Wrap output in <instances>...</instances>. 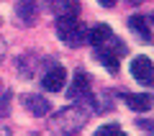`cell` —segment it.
Masks as SVG:
<instances>
[{"label":"cell","mask_w":154,"mask_h":136,"mask_svg":"<svg viewBox=\"0 0 154 136\" xmlns=\"http://www.w3.org/2000/svg\"><path fill=\"white\" fill-rule=\"evenodd\" d=\"M90 118V110L85 108V103H72L67 108H62L59 113H54L51 118V131L62 136H72L77 131H82V126L88 123Z\"/></svg>","instance_id":"6da1fadb"},{"label":"cell","mask_w":154,"mask_h":136,"mask_svg":"<svg viewBox=\"0 0 154 136\" xmlns=\"http://www.w3.org/2000/svg\"><path fill=\"white\" fill-rule=\"evenodd\" d=\"M57 36L69 46V49H77L88 41V31L77 18H57Z\"/></svg>","instance_id":"7a4b0ae2"},{"label":"cell","mask_w":154,"mask_h":136,"mask_svg":"<svg viewBox=\"0 0 154 136\" xmlns=\"http://www.w3.org/2000/svg\"><path fill=\"white\" fill-rule=\"evenodd\" d=\"M121 54H126V46H123V41H118L116 36H110L103 46H98V49H95L98 62L110 72V75H116V72H118V59H121Z\"/></svg>","instance_id":"3957f363"},{"label":"cell","mask_w":154,"mask_h":136,"mask_svg":"<svg viewBox=\"0 0 154 136\" xmlns=\"http://www.w3.org/2000/svg\"><path fill=\"white\" fill-rule=\"evenodd\" d=\"M64 85H67V72H64V67H59V64H54L51 70H46L44 77H41V87L49 90V93H62Z\"/></svg>","instance_id":"277c9868"},{"label":"cell","mask_w":154,"mask_h":136,"mask_svg":"<svg viewBox=\"0 0 154 136\" xmlns=\"http://www.w3.org/2000/svg\"><path fill=\"white\" fill-rule=\"evenodd\" d=\"M131 77L141 85H152L154 80V67H152V59L149 57H136L131 62Z\"/></svg>","instance_id":"5b68a950"},{"label":"cell","mask_w":154,"mask_h":136,"mask_svg":"<svg viewBox=\"0 0 154 136\" xmlns=\"http://www.w3.org/2000/svg\"><path fill=\"white\" fill-rule=\"evenodd\" d=\"M46 8L57 13V18H77L80 0H46Z\"/></svg>","instance_id":"8992f818"},{"label":"cell","mask_w":154,"mask_h":136,"mask_svg":"<svg viewBox=\"0 0 154 136\" xmlns=\"http://www.w3.org/2000/svg\"><path fill=\"white\" fill-rule=\"evenodd\" d=\"M21 103H23V108H26L31 116H36V118H41V116H46V113L51 110V103H49V100L41 98V95H33V93L23 95Z\"/></svg>","instance_id":"52a82bcc"},{"label":"cell","mask_w":154,"mask_h":136,"mask_svg":"<svg viewBox=\"0 0 154 136\" xmlns=\"http://www.w3.org/2000/svg\"><path fill=\"white\" fill-rule=\"evenodd\" d=\"M67 98H69V100H77V98H90V77L85 75L82 70L75 72V80H72V85L67 87Z\"/></svg>","instance_id":"ba28073f"},{"label":"cell","mask_w":154,"mask_h":136,"mask_svg":"<svg viewBox=\"0 0 154 136\" xmlns=\"http://www.w3.org/2000/svg\"><path fill=\"white\" fill-rule=\"evenodd\" d=\"M16 16L23 26H33L38 18V3L36 0H18L16 3Z\"/></svg>","instance_id":"9c48e42d"},{"label":"cell","mask_w":154,"mask_h":136,"mask_svg":"<svg viewBox=\"0 0 154 136\" xmlns=\"http://www.w3.org/2000/svg\"><path fill=\"white\" fill-rule=\"evenodd\" d=\"M128 28H131V31L136 33L144 44H152V23H149V18H144V16H131V18H128Z\"/></svg>","instance_id":"30bf717a"},{"label":"cell","mask_w":154,"mask_h":136,"mask_svg":"<svg viewBox=\"0 0 154 136\" xmlns=\"http://www.w3.org/2000/svg\"><path fill=\"white\" fill-rule=\"evenodd\" d=\"M123 100L131 110H152V95L149 93H126Z\"/></svg>","instance_id":"8fae6325"},{"label":"cell","mask_w":154,"mask_h":136,"mask_svg":"<svg viewBox=\"0 0 154 136\" xmlns=\"http://www.w3.org/2000/svg\"><path fill=\"white\" fill-rule=\"evenodd\" d=\"M110 36H113V28H110L108 23H100V26H95V28H90V31H88V41L93 44L95 49H98V46H103Z\"/></svg>","instance_id":"7c38bea8"},{"label":"cell","mask_w":154,"mask_h":136,"mask_svg":"<svg viewBox=\"0 0 154 136\" xmlns=\"http://www.w3.org/2000/svg\"><path fill=\"white\" fill-rule=\"evenodd\" d=\"M95 136H128V134L121 126H116V123H105V126H100V128L95 131Z\"/></svg>","instance_id":"4fadbf2b"},{"label":"cell","mask_w":154,"mask_h":136,"mask_svg":"<svg viewBox=\"0 0 154 136\" xmlns=\"http://www.w3.org/2000/svg\"><path fill=\"white\" fill-rule=\"evenodd\" d=\"M139 128L146 131V134H152V121H139Z\"/></svg>","instance_id":"5bb4252c"},{"label":"cell","mask_w":154,"mask_h":136,"mask_svg":"<svg viewBox=\"0 0 154 136\" xmlns=\"http://www.w3.org/2000/svg\"><path fill=\"white\" fill-rule=\"evenodd\" d=\"M98 3H100V5H103V8H113L116 3H118V0H98Z\"/></svg>","instance_id":"9a60e30c"},{"label":"cell","mask_w":154,"mask_h":136,"mask_svg":"<svg viewBox=\"0 0 154 136\" xmlns=\"http://www.w3.org/2000/svg\"><path fill=\"white\" fill-rule=\"evenodd\" d=\"M128 3H134V5H139V3H144V0H128Z\"/></svg>","instance_id":"2e32d148"},{"label":"cell","mask_w":154,"mask_h":136,"mask_svg":"<svg viewBox=\"0 0 154 136\" xmlns=\"http://www.w3.org/2000/svg\"><path fill=\"white\" fill-rule=\"evenodd\" d=\"M0 136H5V134H0Z\"/></svg>","instance_id":"e0dca14e"}]
</instances>
